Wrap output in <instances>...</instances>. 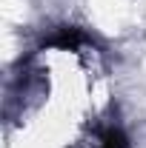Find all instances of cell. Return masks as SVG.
Returning <instances> with one entry per match:
<instances>
[{
  "instance_id": "cell-1",
  "label": "cell",
  "mask_w": 146,
  "mask_h": 148,
  "mask_svg": "<svg viewBox=\"0 0 146 148\" xmlns=\"http://www.w3.org/2000/svg\"><path fill=\"white\" fill-rule=\"evenodd\" d=\"M95 148H129V140L126 134L120 128H103L100 134H97V140H95Z\"/></svg>"
}]
</instances>
